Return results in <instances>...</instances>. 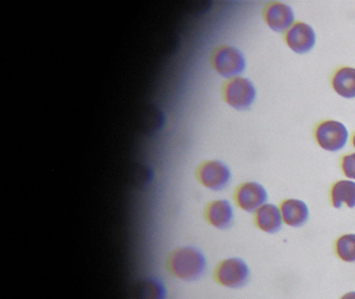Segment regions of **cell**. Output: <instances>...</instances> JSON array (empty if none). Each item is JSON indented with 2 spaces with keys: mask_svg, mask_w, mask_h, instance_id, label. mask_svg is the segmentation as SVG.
<instances>
[{
  "mask_svg": "<svg viewBox=\"0 0 355 299\" xmlns=\"http://www.w3.org/2000/svg\"><path fill=\"white\" fill-rule=\"evenodd\" d=\"M342 168L347 178L355 180V153L346 155L343 159Z\"/></svg>",
  "mask_w": 355,
  "mask_h": 299,
  "instance_id": "obj_17",
  "label": "cell"
},
{
  "mask_svg": "<svg viewBox=\"0 0 355 299\" xmlns=\"http://www.w3.org/2000/svg\"><path fill=\"white\" fill-rule=\"evenodd\" d=\"M168 268L174 277L182 282H196L205 275L207 259L200 249L187 245L172 251L168 259Z\"/></svg>",
  "mask_w": 355,
  "mask_h": 299,
  "instance_id": "obj_1",
  "label": "cell"
},
{
  "mask_svg": "<svg viewBox=\"0 0 355 299\" xmlns=\"http://www.w3.org/2000/svg\"><path fill=\"white\" fill-rule=\"evenodd\" d=\"M331 203L336 209L346 205L349 209L355 207V182L354 180H343L336 182L332 187Z\"/></svg>",
  "mask_w": 355,
  "mask_h": 299,
  "instance_id": "obj_14",
  "label": "cell"
},
{
  "mask_svg": "<svg viewBox=\"0 0 355 299\" xmlns=\"http://www.w3.org/2000/svg\"><path fill=\"white\" fill-rule=\"evenodd\" d=\"M134 299H167V288L157 276L139 278L132 286Z\"/></svg>",
  "mask_w": 355,
  "mask_h": 299,
  "instance_id": "obj_10",
  "label": "cell"
},
{
  "mask_svg": "<svg viewBox=\"0 0 355 299\" xmlns=\"http://www.w3.org/2000/svg\"><path fill=\"white\" fill-rule=\"evenodd\" d=\"M334 91L344 99H355V69L342 68L334 74L332 80Z\"/></svg>",
  "mask_w": 355,
  "mask_h": 299,
  "instance_id": "obj_15",
  "label": "cell"
},
{
  "mask_svg": "<svg viewBox=\"0 0 355 299\" xmlns=\"http://www.w3.org/2000/svg\"><path fill=\"white\" fill-rule=\"evenodd\" d=\"M255 224L259 230L267 234H276L284 225L280 207L274 203H266L254 214Z\"/></svg>",
  "mask_w": 355,
  "mask_h": 299,
  "instance_id": "obj_11",
  "label": "cell"
},
{
  "mask_svg": "<svg viewBox=\"0 0 355 299\" xmlns=\"http://www.w3.org/2000/svg\"><path fill=\"white\" fill-rule=\"evenodd\" d=\"M348 138L349 133L346 126L334 120L323 122L315 130L318 144L322 148L331 153H336L344 148L348 142Z\"/></svg>",
  "mask_w": 355,
  "mask_h": 299,
  "instance_id": "obj_4",
  "label": "cell"
},
{
  "mask_svg": "<svg viewBox=\"0 0 355 299\" xmlns=\"http://www.w3.org/2000/svg\"><path fill=\"white\" fill-rule=\"evenodd\" d=\"M224 97L230 107L236 110H246L254 103L257 90L250 80L236 78L226 85Z\"/></svg>",
  "mask_w": 355,
  "mask_h": 299,
  "instance_id": "obj_5",
  "label": "cell"
},
{
  "mask_svg": "<svg viewBox=\"0 0 355 299\" xmlns=\"http://www.w3.org/2000/svg\"><path fill=\"white\" fill-rule=\"evenodd\" d=\"M214 68L220 76L232 78L240 76L246 67L244 55L239 49L230 46H223L214 53Z\"/></svg>",
  "mask_w": 355,
  "mask_h": 299,
  "instance_id": "obj_3",
  "label": "cell"
},
{
  "mask_svg": "<svg viewBox=\"0 0 355 299\" xmlns=\"http://www.w3.org/2000/svg\"><path fill=\"white\" fill-rule=\"evenodd\" d=\"M353 145H354V147H355V136H354V138H353Z\"/></svg>",
  "mask_w": 355,
  "mask_h": 299,
  "instance_id": "obj_19",
  "label": "cell"
},
{
  "mask_svg": "<svg viewBox=\"0 0 355 299\" xmlns=\"http://www.w3.org/2000/svg\"><path fill=\"white\" fill-rule=\"evenodd\" d=\"M286 40V44L294 53L303 55L315 46V33L309 24L299 22L288 30Z\"/></svg>",
  "mask_w": 355,
  "mask_h": 299,
  "instance_id": "obj_8",
  "label": "cell"
},
{
  "mask_svg": "<svg viewBox=\"0 0 355 299\" xmlns=\"http://www.w3.org/2000/svg\"><path fill=\"white\" fill-rule=\"evenodd\" d=\"M251 271L246 261L238 257L222 259L215 270V280L227 289H241L248 284Z\"/></svg>",
  "mask_w": 355,
  "mask_h": 299,
  "instance_id": "obj_2",
  "label": "cell"
},
{
  "mask_svg": "<svg viewBox=\"0 0 355 299\" xmlns=\"http://www.w3.org/2000/svg\"><path fill=\"white\" fill-rule=\"evenodd\" d=\"M207 222L218 230H226L234 220V211L230 201L218 199L211 201L205 210Z\"/></svg>",
  "mask_w": 355,
  "mask_h": 299,
  "instance_id": "obj_9",
  "label": "cell"
},
{
  "mask_svg": "<svg viewBox=\"0 0 355 299\" xmlns=\"http://www.w3.org/2000/svg\"><path fill=\"white\" fill-rule=\"evenodd\" d=\"M268 192L263 185L257 182H245L236 192V203L240 209L248 213H255L267 203Z\"/></svg>",
  "mask_w": 355,
  "mask_h": 299,
  "instance_id": "obj_7",
  "label": "cell"
},
{
  "mask_svg": "<svg viewBox=\"0 0 355 299\" xmlns=\"http://www.w3.org/2000/svg\"><path fill=\"white\" fill-rule=\"evenodd\" d=\"M199 182L213 191H221L228 186L232 173L230 168L220 161L205 162L197 172Z\"/></svg>",
  "mask_w": 355,
  "mask_h": 299,
  "instance_id": "obj_6",
  "label": "cell"
},
{
  "mask_svg": "<svg viewBox=\"0 0 355 299\" xmlns=\"http://www.w3.org/2000/svg\"><path fill=\"white\" fill-rule=\"evenodd\" d=\"M336 255L345 263H355V234H345L336 242Z\"/></svg>",
  "mask_w": 355,
  "mask_h": 299,
  "instance_id": "obj_16",
  "label": "cell"
},
{
  "mask_svg": "<svg viewBox=\"0 0 355 299\" xmlns=\"http://www.w3.org/2000/svg\"><path fill=\"white\" fill-rule=\"evenodd\" d=\"M295 15L292 8L284 3H275L268 8L266 22L274 32L282 33L292 28Z\"/></svg>",
  "mask_w": 355,
  "mask_h": 299,
  "instance_id": "obj_13",
  "label": "cell"
},
{
  "mask_svg": "<svg viewBox=\"0 0 355 299\" xmlns=\"http://www.w3.org/2000/svg\"><path fill=\"white\" fill-rule=\"evenodd\" d=\"M340 299H355V291H349V292L345 293Z\"/></svg>",
  "mask_w": 355,
  "mask_h": 299,
  "instance_id": "obj_18",
  "label": "cell"
},
{
  "mask_svg": "<svg viewBox=\"0 0 355 299\" xmlns=\"http://www.w3.org/2000/svg\"><path fill=\"white\" fill-rule=\"evenodd\" d=\"M284 223L291 228H301L309 218V209L300 199H286L280 205Z\"/></svg>",
  "mask_w": 355,
  "mask_h": 299,
  "instance_id": "obj_12",
  "label": "cell"
}]
</instances>
